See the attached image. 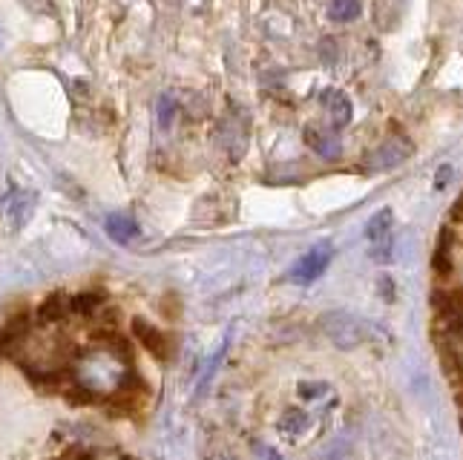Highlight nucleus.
Masks as SVG:
<instances>
[{
    "instance_id": "nucleus-1",
    "label": "nucleus",
    "mask_w": 463,
    "mask_h": 460,
    "mask_svg": "<svg viewBox=\"0 0 463 460\" xmlns=\"http://www.w3.org/2000/svg\"><path fill=\"white\" fill-rule=\"evenodd\" d=\"M145 400H147V383L138 374L127 371L124 380L116 386L113 398H109V415H113V418L136 415V411L145 406Z\"/></svg>"
},
{
    "instance_id": "nucleus-2",
    "label": "nucleus",
    "mask_w": 463,
    "mask_h": 460,
    "mask_svg": "<svg viewBox=\"0 0 463 460\" xmlns=\"http://www.w3.org/2000/svg\"><path fill=\"white\" fill-rule=\"evenodd\" d=\"M323 328H326L328 340L337 345V348H357L365 340L360 323L351 314H345V311L328 314L326 320H323Z\"/></svg>"
},
{
    "instance_id": "nucleus-3",
    "label": "nucleus",
    "mask_w": 463,
    "mask_h": 460,
    "mask_svg": "<svg viewBox=\"0 0 463 460\" xmlns=\"http://www.w3.org/2000/svg\"><path fill=\"white\" fill-rule=\"evenodd\" d=\"M392 230H394V213L389 208H383L380 213L372 216L369 228H365V236L369 242L374 245L372 257L377 262H389V253H392Z\"/></svg>"
},
{
    "instance_id": "nucleus-4",
    "label": "nucleus",
    "mask_w": 463,
    "mask_h": 460,
    "mask_svg": "<svg viewBox=\"0 0 463 460\" xmlns=\"http://www.w3.org/2000/svg\"><path fill=\"white\" fill-rule=\"evenodd\" d=\"M328 262H331V245H317L311 253H306V257H302V259L294 265L291 279H294L297 285H308V282H314L319 274L326 271Z\"/></svg>"
},
{
    "instance_id": "nucleus-5",
    "label": "nucleus",
    "mask_w": 463,
    "mask_h": 460,
    "mask_svg": "<svg viewBox=\"0 0 463 460\" xmlns=\"http://www.w3.org/2000/svg\"><path fill=\"white\" fill-rule=\"evenodd\" d=\"M133 334L136 340L145 345V352L153 354L156 360H165L170 354V348H167V337L158 331L156 325H150L147 320H133Z\"/></svg>"
},
{
    "instance_id": "nucleus-6",
    "label": "nucleus",
    "mask_w": 463,
    "mask_h": 460,
    "mask_svg": "<svg viewBox=\"0 0 463 460\" xmlns=\"http://www.w3.org/2000/svg\"><path fill=\"white\" fill-rule=\"evenodd\" d=\"M443 352L449 366L463 377V316L443 328Z\"/></svg>"
},
{
    "instance_id": "nucleus-7",
    "label": "nucleus",
    "mask_w": 463,
    "mask_h": 460,
    "mask_svg": "<svg viewBox=\"0 0 463 460\" xmlns=\"http://www.w3.org/2000/svg\"><path fill=\"white\" fill-rule=\"evenodd\" d=\"M319 101H323V107L328 109L334 127H345L351 121V101L340 89H323L319 92Z\"/></svg>"
},
{
    "instance_id": "nucleus-8",
    "label": "nucleus",
    "mask_w": 463,
    "mask_h": 460,
    "mask_svg": "<svg viewBox=\"0 0 463 460\" xmlns=\"http://www.w3.org/2000/svg\"><path fill=\"white\" fill-rule=\"evenodd\" d=\"M67 314H72L70 311V299L67 296H61V294H52V296H46L43 303L38 305V323L41 325H55V323H61V320H67Z\"/></svg>"
},
{
    "instance_id": "nucleus-9",
    "label": "nucleus",
    "mask_w": 463,
    "mask_h": 460,
    "mask_svg": "<svg viewBox=\"0 0 463 460\" xmlns=\"http://www.w3.org/2000/svg\"><path fill=\"white\" fill-rule=\"evenodd\" d=\"M409 153H411L409 145H403L401 138H392L386 147H380V150L369 158V162H372L374 167H392V164H401Z\"/></svg>"
},
{
    "instance_id": "nucleus-10",
    "label": "nucleus",
    "mask_w": 463,
    "mask_h": 460,
    "mask_svg": "<svg viewBox=\"0 0 463 460\" xmlns=\"http://www.w3.org/2000/svg\"><path fill=\"white\" fill-rule=\"evenodd\" d=\"M99 340L104 343V348L113 357H121L124 362H133V345L127 337L116 334V331H104V334H99Z\"/></svg>"
},
{
    "instance_id": "nucleus-11",
    "label": "nucleus",
    "mask_w": 463,
    "mask_h": 460,
    "mask_svg": "<svg viewBox=\"0 0 463 460\" xmlns=\"http://www.w3.org/2000/svg\"><path fill=\"white\" fill-rule=\"evenodd\" d=\"M104 305V296L101 294H78V296H70V311L78 314V316H95Z\"/></svg>"
},
{
    "instance_id": "nucleus-12",
    "label": "nucleus",
    "mask_w": 463,
    "mask_h": 460,
    "mask_svg": "<svg viewBox=\"0 0 463 460\" xmlns=\"http://www.w3.org/2000/svg\"><path fill=\"white\" fill-rule=\"evenodd\" d=\"M308 145H311L319 155H323V158H337V155H340V138H334V136L308 130Z\"/></svg>"
},
{
    "instance_id": "nucleus-13",
    "label": "nucleus",
    "mask_w": 463,
    "mask_h": 460,
    "mask_svg": "<svg viewBox=\"0 0 463 460\" xmlns=\"http://www.w3.org/2000/svg\"><path fill=\"white\" fill-rule=\"evenodd\" d=\"M360 0H331V6H328V14H331V21H354L360 18Z\"/></svg>"
},
{
    "instance_id": "nucleus-14",
    "label": "nucleus",
    "mask_w": 463,
    "mask_h": 460,
    "mask_svg": "<svg viewBox=\"0 0 463 460\" xmlns=\"http://www.w3.org/2000/svg\"><path fill=\"white\" fill-rule=\"evenodd\" d=\"M107 230H109V236L113 239H118V242H127L130 236H136V225L133 221H127V219H121V216H113L107 221Z\"/></svg>"
},
{
    "instance_id": "nucleus-15",
    "label": "nucleus",
    "mask_w": 463,
    "mask_h": 460,
    "mask_svg": "<svg viewBox=\"0 0 463 460\" xmlns=\"http://www.w3.org/2000/svg\"><path fill=\"white\" fill-rule=\"evenodd\" d=\"M67 391V400L72 403V406H92L95 400H99V394H95L92 389H87V386H67L63 389Z\"/></svg>"
},
{
    "instance_id": "nucleus-16",
    "label": "nucleus",
    "mask_w": 463,
    "mask_h": 460,
    "mask_svg": "<svg viewBox=\"0 0 463 460\" xmlns=\"http://www.w3.org/2000/svg\"><path fill=\"white\" fill-rule=\"evenodd\" d=\"M306 426H308L306 411H288V415H285V420L279 423V429L285 435H299L302 429H306Z\"/></svg>"
},
{
    "instance_id": "nucleus-17",
    "label": "nucleus",
    "mask_w": 463,
    "mask_h": 460,
    "mask_svg": "<svg viewBox=\"0 0 463 460\" xmlns=\"http://www.w3.org/2000/svg\"><path fill=\"white\" fill-rule=\"evenodd\" d=\"M4 354H6V348H4V343H0V360H4Z\"/></svg>"
}]
</instances>
